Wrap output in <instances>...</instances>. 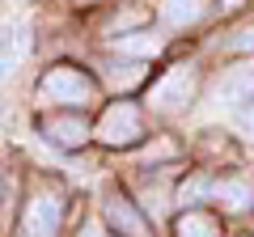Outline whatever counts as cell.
<instances>
[{"label":"cell","mask_w":254,"mask_h":237,"mask_svg":"<svg viewBox=\"0 0 254 237\" xmlns=\"http://www.w3.org/2000/svg\"><path fill=\"white\" fill-rule=\"evenodd\" d=\"M30 38H26V26H4L0 30V76H9L17 68V59L26 55Z\"/></svg>","instance_id":"10"},{"label":"cell","mask_w":254,"mask_h":237,"mask_svg":"<svg viewBox=\"0 0 254 237\" xmlns=\"http://www.w3.org/2000/svg\"><path fill=\"white\" fill-rule=\"evenodd\" d=\"M144 76H148L144 59H123V64H110V68H106V81H110V89H119V93L136 89V85L144 81Z\"/></svg>","instance_id":"12"},{"label":"cell","mask_w":254,"mask_h":237,"mask_svg":"<svg viewBox=\"0 0 254 237\" xmlns=\"http://www.w3.org/2000/svg\"><path fill=\"white\" fill-rule=\"evenodd\" d=\"M233 47H242V51H254V26H250V30H242V34L233 38Z\"/></svg>","instance_id":"13"},{"label":"cell","mask_w":254,"mask_h":237,"mask_svg":"<svg viewBox=\"0 0 254 237\" xmlns=\"http://www.w3.org/2000/svg\"><path fill=\"white\" fill-rule=\"evenodd\" d=\"M190 98H195V72H190L187 64L161 72L153 81V89H148V106H153L157 115H178V110L190 106Z\"/></svg>","instance_id":"4"},{"label":"cell","mask_w":254,"mask_h":237,"mask_svg":"<svg viewBox=\"0 0 254 237\" xmlns=\"http://www.w3.org/2000/svg\"><path fill=\"white\" fill-rule=\"evenodd\" d=\"M106 220L119 229V237H153V225L140 216L136 203L127 199V195H119V191L106 199Z\"/></svg>","instance_id":"6"},{"label":"cell","mask_w":254,"mask_h":237,"mask_svg":"<svg viewBox=\"0 0 254 237\" xmlns=\"http://www.w3.org/2000/svg\"><path fill=\"white\" fill-rule=\"evenodd\" d=\"M174 237H220V220L212 216V212L190 208V212H182V216L174 220Z\"/></svg>","instance_id":"9"},{"label":"cell","mask_w":254,"mask_h":237,"mask_svg":"<svg viewBox=\"0 0 254 237\" xmlns=\"http://www.w3.org/2000/svg\"><path fill=\"white\" fill-rule=\"evenodd\" d=\"M60 212H64L60 195H51V191L30 195L26 212H21V220H17V237H55V229H60Z\"/></svg>","instance_id":"5"},{"label":"cell","mask_w":254,"mask_h":237,"mask_svg":"<svg viewBox=\"0 0 254 237\" xmlns=\"http://www.w3.org/2000/svg\"><path fill=\"white\" fill-rule=\"evenodd\" d=\"M93 81L81 72V68H72V64H60V68H51V72L38 81V102L43 106H64V110H81V106H89L93 102Z\"/></svg>","instance_id":"1"},{"label":"cell","mask_w":254,"mask_h":237,"mask_svg":"<svg viewBox=\"0 0 254 237\" xmlns=\"http://www.w3.org/2000/svg\"><path fill=\"white\" fill-rule=\"evenodd\" d=\"M216 199L220 208H229V212H246L254 203V186L246 182V178H190L187 186H182V203H190V199Z\"/></svg>","instance_id":"2"},{"label":"cell","mask_w":254,"mask_h":237,"mask_svg":"<svg viewBox=\"0 0 254 237\" xmlns=\"http://www.w3.org/2000/svg\"><path fill=\"white\" fill-rule=\"evenodd\" d=\"M119 55H131V59H153L161 55V38L153 30H131V34H115Z\"/></svg>","instance_id":"8"},{"label":"cell","mask_w":254,"mask_h":237,"mask_svg":"<svg viewBox=\"0 0 254 237\" xmlns=\"http://www.w3.org/2000/svg\"><path fill=\"white\" fill-rule=\"evenodd\" d=\"M237 4H242V0H225V9H237Z\"/></svg>","instance_id":"15"},{"label":"cell","mask_w":254,"mask_h":237,"mask_svg":"<svg viewBox=\"0 0 254 237\" xmlns=\"http://www.w3.org/2000/svg\"><path fill=\"white\" fill-rule=\"evenodd\" d=\"M157 13H161V21L170 30H182V26H190V21L203 17V0H161Z\"/></svg>","instance_id":"11"},{"label":"cell","mask_w":254,"mask_h":237,"mask_svg":"<svg viewBox=\"0 0 254 237\" xmlns=\"http://www.w3.org/2000/svg\"><path fill=\"white\" fill-rule=\"evenodd\" d=\"M93 136H98L106 148H131L140 136H144V118H140L136 102H115V106H106V115L98 118Z\"/></svg>","instance_id":"3"},{"label":"cell","mask_w":254,"mask_h":237,"mask_svg":"<svg viewBox=\"0 0 254 237\" xmlns=\"http://www.w3.org/2000/svg\"><path fill=\"white\" fill-rule=\"evenodd\" d=\"M43 136L55 148H81L89 140V123L81 115H51V118H43Z\"/></svg>","instance_id":"7"},{"label":"cell","mask_w":254,"mask_h":237,"mask_svg":"<svg viewBox=\"0 0 254 237\" xmlns=\"http://www.w3.org/2000/svg\"><path fill=\"white\" fill-rule=\"evenodd\" d=\"M81 237H106V233H102L98 225H85V229H81Z\"/></svg>","instance_id":"14"}]
</instances>
